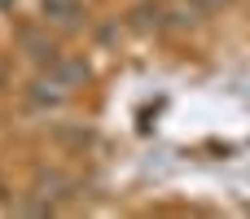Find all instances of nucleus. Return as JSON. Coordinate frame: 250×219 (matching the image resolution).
<instances>
[{"instance_id": "obj_3", "label": "nucleus", "mask_w": 250, "mask_h": 219, "mask_svg": "<svg viewBox=\"0 0 250 219\" xmlns=\"http://www.w3.org/2000/svg\"><path fill=\"white\" fill-rule=\"evenodd\" d=\"M202 9H220V4H229V0H198Z\"/></svg>"}, {"instance_id": "obj_4", "label": "nucleus", "mask_w": 250, "mask_h": 219, "mask_svg": "<svg viewBox=\"0 0 250 219\" xmlns=\"http://www.w3.org/2000/svg\"><path fill=\"white\" fill-rule=\"evenodd\" d=\"M0 4H13V0H0Z\"/></svg>"}, {"instance_id": "obj_1", "label": "nucleus", "mask_w": 250, "mask_h": 219, "mask_svg": "<svg viewBox=\"0 0 250 219\" xmlns=\"http://www.w3.org/2000/svg\"><path fill=\"white\" fill-rule=\"evenodd\" d=\"M40 13L48 26H62V31H75L83 22V0H40Z\"/></svg>"}, {"instance_id": "obj_2", "label": "nucleus", "mask_w": 250, "mask_h": 219, "mask_svg": "<svg viewBox=\"0 0 250 219\" xmlns=\"http://www.w3.org/2000/svg\"><path fill=\"white\" fill-rule=\"evenodd\" d=\"M31 97H35L40 105H62V101H66L70 92H66V88H62V83H57V79L48 75V70H44V75H40V79L31 83Z\"/></svg>"}]
</instances>
